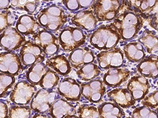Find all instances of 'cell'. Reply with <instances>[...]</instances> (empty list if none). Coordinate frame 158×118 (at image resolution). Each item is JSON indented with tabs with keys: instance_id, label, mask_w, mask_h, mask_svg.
Returning <instances> with one entry per match:
<instances>
[{
	"instance_id": "cell-16",
	"label": "cell",
	"mask_w": 158,
	"mask_h": 118,
	"mask_svg": "<svg viewBox=\"0 0 158 118\" xmlns=\"http://www.w3.org/2000/svg\"><path fill=\"white\" fill-rule=\"evenodd\" d=\"M150 88L149 81L142 76L132 77L127 85V89L135 101L143 99L149 92Z\"/></svg>"
},
{
	"instance_id": "cell-42",
	"label": "cell",
	"mask_w": 158,
	"mask_h": 118,
	"mask_svg": "<svg viewBox=\"0 0 158 118\" xmlns=\"http://www.w3.org/2000/svg\"><path fill=\"white\" fill-rule=\"evenodd\" d=\"M32 118H53L50 115L42 113H37L33 116Z\"/></svg>"
},
{
	"instance_id": "cell-6",
	"label": "cell",
	"mask_w": 158,
	"mask_h": 118,
	"mask_svg": "<svg viewBox=\"0 0 158 118\" xmlns=\"http://www.w3.org/2000/svg\"><path fill=\"white\" fill-rule=\"evenodd\" d=\"M122 4L121 1L99 0L94 1L92 9L98 21H111L118 16Z\"/></svg>"
},
{
	"instance_id": "cell-28",
	"label": "cell",
	"mask_w": 158,
	"mask_h": 118,
	"mask_svg": "<svg viewBox=\"0 0 158 118\" xmlns=\"http://www.w3.org/2000/svg\"><path fill=\"white\" fill-rule=\"evenodd\" d=\"M139 40L146 47L149 54H155L158 52V36L155 33L145 30Z\"/></svg>"
},
{
	"instance_id": "cell-13",
	"label": "cell",
	"mask_w": 158,
	"mask_h": 118,
	"mask_svg": "<svg viewBox=\"0 0 158 118\" xmlns=\"http://www.w3.org/2000/svg\"><path fill=\"white\" fill-rule=\"evenodd\" d=\"M25 41L24 36L13 27L6 29L0 35V46L8 52L19 49Z\"/></svg>"
},
{
	"instance_id": "cell-36",
	"label": "cell",
	"mask_w": 158,
	"mask_h": 118,
	"mask_svg": "<svg viewBox=\"0 0 158 118\" xmlns=\"http://www.w3.org/2000/svg\"><path fill=\"white\" fill-rule=\"evenodd\" d=\"M132 118H157V113L150 108L142 106L133 110Z\"/></svg>"
},
{
	"instance_id": "cell-39",
	"label": "cell",
	"mask_w": 158,
	"mask_h": 118,
	"mask_svg": "<svg viewBox=\"0 0 158 118\" xmlns=\"http://www.w3.org/2000/svg\"><path fill=\"white\" fill-rule=\"evenodd\" d=\"M9 110L7 104L2 101H0V118H7Z\"/></svg>"
},
{
	"instance_id": "cell-21",
	"label": "cell",
	"mask_w": 158,
	"mask_h": 118,
	"mask_svg": "<svg viewBox=\"0 0 158 118\" xmlns=\"http://www.w3.org/2000/svg\"><path fill=\"white\" fill-rule=\"evenodd\" d=\"M137 69L144 77L156 78L158 77V57L151 55L142 60L138 65Z\"/></svg>"
},
{
	"instance_id": "cell-22",
	"label": "cell",
	"mask_w": 158,
	"mask_h": 118,
	"mask_svg": "<svg viewBox=\"0 0 158 118\" xmlns=\"http://www.w3.org/2000/svg\"><path fill=\"white\" fill-rule=\"evenodd\" d=\"M50 116L53 118H64L74 115L76 109L72 104L63 99H60L54 102L51 108Z\"/></svg>"
},
{
	"instance_id": "cell-29",
	"label": "cell",
	"mask_w": 158,
	"mask_h": 118,
	"mask_svg": "<svg viewBox=\"0 0 158 118\" xmlns=\"http://www.w3.org/2000/svg\"><path fill=\"white\" fill-rule=\"evenodd\" d=\"M100 70L97 65L93 63L85 65L77 72V74L79 78L85 81H91L95 78L100 75Z\"/></svg>"
},
{
	"instance_id": "cell-40",
	"label": "cell",
	"mask_w": 158,
	"mask_h": 118,
	"mask_svg": "<svg viewBox=\"0 0 158 118\" xmlns=\"http://www.w3.org/2000/svg\"><path fill=\"white\" fill-rule=\"evenodd\" d=\"M95 1H78L80 9L93 6Z\"/></svg>"
},
{
	"instance_id": "cell-4",
	"label": "cell",
	"mask_w": 158,
	"mask_h": 118,
	"mask_svg": "<svg viewBox=\"0 0 158 118\" xmlns=\"http://www.w3.org/2000/svg\"><path fill=\"white\" fill-rule=\"evenodd\" d=\"M129 11L137 13L142 18L150 19L151 27L158 30V1H123Z\"/></svg>"
},
{
	"instance_id": "cell-19",
	"label": "cell",
	"mask_w": 158,
	"mask_h": 118,
	"mask_svg": "<svg viewBox=\"0 0 158 118\" xmlns=\"http://www.w3.org/2000/svg\"><path fill=\"white\" fill-rule=\"evenodd\" d=\"M40 26L34 17L24 14L20 16L16 22V30L21 35L27 36L37 34Z\"/></svg>"
},
{
	"instance_id": "cell-5",
	"label": "cell",
	"mask_w": 158,
	"mask_h": 118,
	"mask_svg": "<svg viewBox=\"0 0 158 118\" xmlns=\"http://www.w3.org/2000/svg\"><path fill=\"white\" fill-rule=\"evenodd\" d=\"M58 39L64 50L70 52L84 44L86 36L79 28L68 27L61 31Z\"/></svg>"
},
{
	"instance_id": "cell-34",
	"label": "cell",
	"mask_w": 158,
	"mask_h": 118,
	"mask_svg": "<svg viewBox=\"0 0 158 118\" xmlns=\"http://www.w3.org/2000/svg\"><path fill=\"white\" fill-rule=\"evenodd\" d=\"M15 81L14 76L0 73V98L6 95L8 90L15 84Z\"/></svg>"
},
{
	"instance_id": "cell-18",
	"label": "cell",
	"mask_w": 158,
	"mask_h": 118,
	"mask_svg": "<svg viewBox=\"0 0 158 118\" xmlns=\"http://www.w3.org/2000/svg\"><path fill=\"white\" fill-rule=\"evenodd\" d=\"M130 72L125 68L110 69L103 77V82L110 87H117L128 80Z\"/></svg>"
},
{
	"instance_id": "cell-38",
	"label": "cell",
	"mask_w": 158,
	"mask_h": 118,
	"mask_svg": "<svg viewBox=\"0 0 158 118\" xmlns=\"http://www.w3.org/2000/svg\"><path fill=\"white\" fill-rule=\"evenodd\" d=\"M63 3L70 11H77L80 9L78 1H64Z\"/></svg>"
},
{
	"instance_id": "cell-41",
	"label": "cell",
	"mask_w": 158,
	"mask_h": 118,
	"mask_svg": "<svg viewBox=\"0 0 158 118\" xmlns=\"http://www.w3.org/2000/svg\"><path fill=\"white\" fill-rule=\"evenodd\" d=\"M11 1H0V10L6 9L10 6Z\"/></svg>"
},
{
	"instance_id": "cell-17",
	"label": "cell",
	"mask_w": 158,
	"mask_h": 118,
	"mask_svg": "<svg viewBox=\"0 0 158 118\" xmlns=\"http://www.w3.org/2000/svg\"><path fill=\"white\" fill-rule=\"evenodd\" d=\"M70 64L76 69L94 62L95 56L93 51L88 47L77 48L73 50L68 58Z\"/></svg>"
},
{
	"instance_id": "cell-15",
	"label": "cell",
	"mask_w": 158,
	"mask_h": 118,
	"mask_svg": "<svg viewBox=\"0 0 158 118\" xmlns=\"http://www.w3.org/2000/svg\"><path fill=\"white\" fill-rule=\"evenodd\" d=\"M60 95L69 101H77L81 96V88L77 81L70 77L65 78L60 82L58 88Z\"/></svg>"
},
{
	"instance_id": "cell-8",
	"label": "cell",
	"mask_w": 158,
	"mask_h": 118,
	"mask_svg": "<svg viewBox=\"0 0 158 118\" xmlns=\"http://www.w3.org/2000/svg\"><path fill=\"white\" fill-rule=\"evenodd\" d=\"M20 54L22 63L27 66L41 63L46 55L40 47L31 41L24 43L20 50Z\"/></svg>"
},
{
	"instance_id": "cell-11",
	"label": "cell",
	"mask_w": 158,
	"mask_h": 118,
	"mask_svg": "<svg viewBox=\"0 0 158 118\" xmlns=\"http://www.w3.org/2000/svg\"><path fill=\"white\" fill-rule=\"evenodd\" d=\"M23 68L22 63L17 54L12 52L0 53V72L8 75H18Z\"/></svg>"
},
{
	"instance_id": "cell-31",
	"label": "cell",
	"mask_w": 158,
	"mask_h": 118,
	"mask_svg": "<svg viewBox=\"0 0 158 118\" xmlns=\"http://www.w3.org/2000/svg\"><path fill=\"white\" fill-rule=\"evenodd\" d=\"M60 77L56 72L49 69L42 78L40 85L44 89H51L59 84Z\"/></svg>"
},
{
	"instance_id": "cell-7",
	"label": "cell",
	"mask_w": 158,
	"mask_h": 118,
	"mask_svg": "<svg viewBox=\"0 0 158 118\" xmlns=\"http://www.w3.org/2000/svg\"><path fill=\"white\" fill-rule=\"evenodd\" d=\"M36 87L34 85L27 81H20L13 89L10 95V100L18 105H27L36 93Z\"/></svg>"
},
{
	"instance_id": "cell-27",
	"label": "cell",
	"mask_w": 158,
	"mask_h": 118,
	"mask_svg": "<svg viewBox=\"0 0 158 118\" xmlns=\"http://www.w3.org/2000/svg\"><path fill=\"white\" fill-rule=\"evenodd\" d=\"M49 69L46 65L42 63L33 65L29 68L26 74L27 81L34 85L39 84L43 76L47 73Z\"/></svg>"
},
{
	"instance_id": "cell-1",
	"label": "cell",
	"mask_w": 158,
	"mask_h": 118,
	"mask_svg": "<svg viewBox=\"0 0 158 118\" xmlns=\"http://www.w3.org/2000/svg\"><path fill=\"white\" fill-rule=\"evenodd\" d=\"M111 24L117 29L121 38L129 40L137 35L142 29L143 22L141 16L129 10L118 15Z\"/></svg>"
},
{
	"instance_id": "cell-9",
	"label": "cell",
	"mask_w": 158,
	"mask_h": 118,
	"mask_svg": "<svg viewBox=\"0 0 158 118\" xmlns=\"http://www.w3.org/2000/svg\"><path fill=\"white\" fill-rule=\"evenodd\" d=\"M35 44L40 47L45 55L52 56L56 55L59 49V39L47 30H39L33 36Z\"/></svg>"
},
{
	"instance_id": "cell-33",
	"label": "cell",
	"mask_w": 158,
	"mask_h": 118,
	"mask_svg": "<svg viewBox=\"0 0 158 118\" xmlns=\"http://www.w3.org/2000/svg\"><path fill=\"white\" fill-rule=\"evenodd\" d=\"M31 110L27 106H15L10 108L9 118H30Z\"/></svg>"
},
{
	"instance_id": "cell-32",
	"label": "cell",
	"mask_w": 158,
	"mask_h": 118,
	"mask_svg": "<svg viewBox=\"0 0 158 118\" xmlns=\"http://www.w3.org/2000/svg\"><path fill=\"white\" fill-rule=\"evenodd\" d=\"M16 20V15L11 11H0V33L14 25Z\"/></svg>"
},
{
	"instance_id": "cell-44",
	"label": "cell",
	"mask_w": 158,
	"mask_h": 118,
	"mask_svg": "<svg viewBox=\"0 0 158 118\" xmlns=\"http://www.w3.org/2000/svg\"></svg>"
},
{
	"instance_id": "cell-20",
	"label": "cell",
	"mask_w": 158,
	"mask_h": 118,
	"mask_svg": "<svg viewBox=\"0 0 158 118\" xmlns=\"http://www.w3.org/2000/svg\"><path fill=\"white\" fill-rule=\"evenodd\" d=\"M71 21L74 25L86 30H92L95 28L98 23L93 10L79 12L73 16Z\"/></svg>"
},
{
	"instance_id": "cell-14",
	"label": "cell",
	"mask_w": 158,
	"mask_h": 118,
	"mask_svg": "<svg viewBox=\"0 0 158 118\" xmlns=\"http://www.w3.org/2000/svg\"><path fill=\"white\" fill-rule=\"evenodd\" d=\"M106 91V88L100 80H94L81 85V95L93 103L100 102Z\"/></svg>"
},
{
	"instance_id": "cell-10",
	"label": "cell",
	"mask_w": 158,
	"mask_h": 118,
	"mask_svg": "<svg viewBox=\"0 0 158 118\" xmlns=\"http://www.w3.org/2000/svg\"><path fill=\"white\" fill-rule=\"evenodd\" d=\"M56 99V92L42 89L34 95L31 103V108L40 113L47 112L50 110Z\"/></svg>"
},
{
	"instance_id": "cell-2",
	"label": "cell",
	"mask_w": 158,
	"mask_h": 118,
	"mask_svg": "<svg viewBox=\"0 0 158 118\" xmlns=\"http://www.w3.org/2000/svg\"><path fill=\"white\" fill-rule=\"evenodd\" d=\"M121 39L117 29L112 24L101 26L94 32L90 37V43L99 50L114 48Z\"/></svg>"
},
{
	"instance_id": "cell-23",
	"label": "cell",
	"mask_w": 158,
	"mask_h": 118,
	"mask_svg": "<svg viewBox=\"0 0 158 118\" xmlns=\"http://www.w3.org/2000/svg\"><path fill=\"white\" fill-rule=\"evenodd\" d=\"M108 97L117 105L123 108H128L135 104V100L127 89H115L108 93Z\"/></svg>"
},
{
	"instance_id": "cell-30",
	"label": "cell",
	"mask_w": 158,
	"mask_h": 118,
	"mask_svg": "<svg viewBox=\"0 0 158 118\" xmlns=\"http://www.w3.org/2000/svg\"><path fill=\"white\" fill-rule=\"evenodd\" d=\"M40 3L39 1H11L10 6L15 9L33 13L36 11Z\"/></svg>"
},
{
	"instance_id": "cell-24",
	"label": "cell",
	"mask_w": 158,
	"mask_h": 118,
	"mask_svg": "<svg viewBox=\"0 0 158 118\" xmlns=\"http://www.w3.org/2000/svg\"><path fill=\"white\" fill-rule=\"evenodd\" d=\"M46 65L62 76L68 75L71 69L69 61L61 55L55 56L48 59Z\"/></svg>"
},
{
	"instance_id": "cell-25",
	"label": "cell",
	"mask_w": 158,
	"mask_h": 118,
	"mask_svg": "<svg viewBox=\"0 0 158 118\" xmlns=\"http://www.w3.org/2000/svg\"><path fill=\"white\" fill-rule=\"evenodd\" d=\"M98 110L100 118H122L125 115L121 108L112 102H103Z\"/></svg>"
},
{
	"instance_id": "cell-37",
	"label": "cell",
	"mask_w": 158,
	"mask_h": 118,
	"mask_svg": "<svg viewBox=\"0 0 158 118\" xmlns=\"http://www.w3.org/2000/svg\"><path fill=\"white\" fill-rule=\"evenodd\" d=\"M158 90L153 92L152 93L142 99L141 104L143 106L152 108L158 107Z\"/></svg>"
},
{
	"instance_id": "cell-3",
	"label": "cell",
	"mask_w": 158,
	"mask_h": 118,
	"mask_svg": "<svg viewBox=\"0 0 158 118\" xmlns=\"http://www.w3.org/2000/svg\"><path fill=\"white\" fill-rule=\"evenodd\" d=\"M68 16L62 8L56 5L45 8L37 16L39 23L50 31H57L67 23Z\"/></svg>"
},
{
	"instance_id": "cell-35",
	"label": "cell",
	"mask_w": 158,
	"mask_h": 118,
	"mask_svg": "<svg viewBox=\"0 0 158 118\" xmlns=\"http://www.w3.org/2000/svg\"><path fill=\"white\" fill-rule=\"evenodd\" d=\"M79 118H99L97 108L89 105H82L77 110Z\"/></svg>"
},
{
	"instance_id": "cell-12",
	"label": "cell",
	"mask_w": 158,
	"mask_h": 118,
	"mask_svg": "<svg viewBox=\"0 0 158 118\" xmlns=\"http://www.w3.org/2000/svg\"><path fill=\"white\" fill-rule=\"evenodd\" d=\"M123 58L122 50L118 48L102 51L97 55L99 66L102 69H106L118 68L122 66Z\"/></svg>"
},
{
	"instance_id": "cell-26",
	"label": "cell",
	"mask_w": 158,
	"mask_h": 118,
	"mask_svg": "<svg viewBox=\"0 0 158 118\" xmlns=\"http://www.w3.org/2000/svg\"><path fill=\"white\" fill-rule=\"evenodd\" d=\"M123 50L126 57L133 62L142 61L146 55L143 46L139 42L129 43L124 47Z\"/></svg>"
},
{
	"instance_id": "cell-43",
	"label": "cell",
	"mask_w": 158,
	"mask_h": 118,
	"mask_svg": "<svg viewBox=\"0 0 158 118\" xmlns=\"http://www.w3.org/2000/svg\"><path fill=\"white\" fill-rule=\"evenodd\" d=\"M64 118H79L77 116H76L75 115H72V116H67Z\"/></svg>"
}]
</instances>
